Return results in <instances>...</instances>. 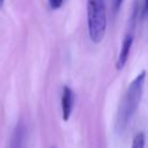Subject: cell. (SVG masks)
Returning a JSON list of instances; mask_svg holds the SVG:
<instances>
[{
	"instance_id": "1",
	"label": "cell",
	"mask_w": 148,
	"mask_h": 148,
	"mask_svg": "<svg viewBox=\"0 0 148 148\" xmlns=\"http://www.w3.org/2000/svg\"><path fill=\"white\" fill-rule=\"evenodd\" d=\"M146 80V72L142 71L140 74L135 76V79L128 86L124 99L119 106L117 114V130L123 132L131 120L132 116L135 113L139 103L141 101V96L143 92V86Z\"/></svg>"
},
{
	"instance_id": "2",
	"label": "cell",
	"mask_w": 148,
	"mask_h": 148,
	"mask_svg": "<svg viewBox=\"0 0 148 148\" xmlns=\"http://www.w3.org/2000/svg\"><path fill=\"white\" fill-rule=\"evenodd\" d=\"M87 20L91 42L99 43L106 31V9L104 0H87Z\"/></svg>"
},
{
	"instance_id": "3",
	"label": "cell",
	"mask_w": 148,
	"mask_h": 148,
	"mask_svg": "<svg viewBox=\"0 0 148 148\" xmlns=\"http://www.w3.org/2000/svg\"><path fill=\"white\" fill-rule=\"evenodd\" d=\"M134 17H135V13H134L133 18L131 21L132 22L131 23V29L127 31V34L124 37V40H123V44H121V47H120V52H119V56H118V59H117V62H116V68L118 71L123 69L124 66L126 65L130 52H131V49H132V44H133V39H134V32H133L134 31Z\"/></svg>"
},
{
	"instance_id": "4",
	"label": "cell",
	"mask_w": 148,
	"mask_h": 148,
	"mask_svg": "<svg viewBox=\"0 0 148 148\" xmlns=\"http://www.w3.org/2000/svg\"><path fill=\"white\" fill-rule=\"evenodd\" d=\"M73 91L68 86L62 87V94H61V114L62 120L67 121L71 117L72 110H73Z\"/></svg>"
},
{
	"instance_id": "5",
	"label": "cell",
	"mask_w": 148,
	"mask_h": 148,
	"mask_svg": "<svg viewBox=\"0 0 148 148\" xmlns=\"http://www.w3.org/2000/svg\"><path fill=\"white\" fill-rule=\"evenodd\" d=\"M9 148H25V126L23 121H18L10 138Z\"/></svg>"
},
{
	"instance_id": "6",
	"label": "cell",
	"mask_w": 148,
	"mask_h": 148,
	"mask_svg": "<svg viewBox=\"0 0 148 148\" xmlns=\"http://www.w3.org/2000/svg\"><path fill=\"white\" fill-rule=\"evenodd\" d=\"M145 141H146V136L142 132H140L134 136L131 148H143L145 147Z\"/></svg>"
},
{
	"instance_id": "7",
	"label": "cell",
	"mask_w": 148,
	"mask_h": 148,
	"mask_svg": "<svg viewBox=\"0 0 148 148\" xmlns=\"http://www.w3.org/2000/svg\"><path fill=\"white\" fill-rule=\"evenodd\" d=\"M64 0H49V5L52 9H58L61 7Z\"/></svg>"
},
{
	"instance_id": "8",
	"label": "cell",
	"mask_w": 148,
	"mask_h": 148,
	"mask_svg": "<svg viewBox=\"0 0 148 148\" xmlns=\"http://www.w3.org/2000/svg\"><path fill=\"white\" fill-rule=\"evenodd\" d=\"M123 1H124V0H114V10H116V12L120 8V6H121Z\"/></svg>"
},
{
	"instance_id": "9",
	"label": "cell",
	"mask_w": 148,
	"mask_h": 148,
	"mask_svg": "<svg viewBox=\"0 0 148 148\" xmlns=\"http://www.w3.org/2000/svg\"><path fill=\"white\" fill-rule=\"evenodd\" d=\"M142 6H143V9H142V17H145L146 16V14H147V0H143V3H142Z\"/></svg>"
},
{
	"instance_id": "10",
	"label": "cell",
	"mask_w": 148,
	"mask_h": 148,
	"mask_svg": "<svg viewBox=\"0 0 148 148\" xmlns=\"http://www.w3.org/2000/svg\"><path fill=\"white\" fill-rule=\"evenodd\" d=\"M3 1H5V0H0V6H2V5H3Z\"/></svg>"
}]
</instances>
